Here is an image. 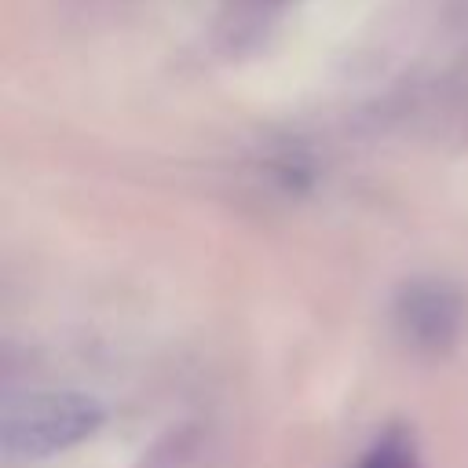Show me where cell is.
<instances>
[{"label": "cell", "instance_id": "cell-1", "mask_svg": "<svg viewBox=\"0 0 468 468\" xmlns=\"http://www.w3.org/2000/svg\"><path fill=\"white\" fill-rule=\"evenodd\" d=\"M106 410L84 391H29L4 406L0 446L7 457H51L99 431Z\"/></svg>", "mask_w": 468, "mask_h": 468}, {"label": "cell", "instance_id": "cell-2", "mask_svg": "<svg viewBox=\"0 0 468 468\" xmlns=\"http://www.w3.org/2000/svg\"><path fill=\"white\" fill-rule=\"evenodd\" d=\"M395 318H399V333L413 347L442 351L461 333L464 303H461L457 289L446 282H413L402 289V296L395 303Z\"/></svg>", "mask_w": 468, "mask_h": 468}, {"label": "cell", "instance_id": "cell-3", "mask_svg": "<svg viewBox=\"0 0 468 468\" xmlns=\"http://www.w3.org/2000/svg\"><path fill=\"white\" fill-rule=\"evenodd\" d=\"M358 468H420V453H417V442L406 428H391L384 431L373 450L362 457Z\"/></svg>", "mask_w": 468, "mask_h": 468}]
</instances>
